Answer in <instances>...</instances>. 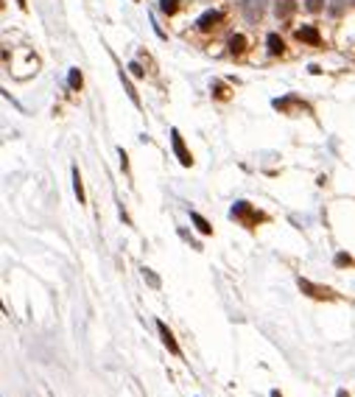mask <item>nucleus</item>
<instances>
[{
  "label": "nucleus",
  "instance_id": "obj_5",
  "mask_svg": "<svg viewBox=\"0 0 355 397\" xmlns=\"http://www.w3.org/2000/svg\"><path fill=\"white\" fill-rule=\"evenodd\" d=\"M157 330H160V338H163V344L171 350L174 355H182V350H179V344H176V338H174V333L168 330V325L165 322H157Z\"/></svg>",
  "mask_w": 355,
  "mask_h": 397
},
{
  "label": "nucleus",
  "instance_id": "obj_16",
  "mask_svg": "<svg viewBox=\"0 0 355 397\" xmlns=\"http://www.w3.org/2000/svg\"><path fill=\"white\" fill-rule=\"evenodd\" d=\"M129 70H132V76H137V78L145 76V70L140 67V62H132V65H129Z\"/></svg>",
  "mask_w": 355,
  "mask_h": 397
},
{
  "label": "nucleus",
  "instance_id": "obj_17",
  "mask_svg": "<svg viewBox=\"0 0 355 397\" xmlns=\"http://www.w3.org/2000/svg\"><path fill=\"white\" fill-rule=\"evenodd\" d=\"M308 12H322V0H308Z\"/></svg>",
  "mask_w": 355,
  "mask_h": 397
},
{
  "label": "nucleus",
  "instance_id": "obj_8",
  "mask_svg": "<svg viewBox=\"0 0 355 397\" xmlns=\"http://www.w3.org/2000/svg\"><path fill=\"white\" fill-rule=\"evenodd\" d=\"M266 45H269V54H271V56H280V54L285 51V42L280 39V34H269Z\"/></svg>",
  "mask_w": 355,
  "mask_h": 397
},
{
  "label": "nucleus",
  "instance_id": "obj_4",
  "mask_svg": "<svg viewBox=\"0 0 355 397\" xmlns=\"http://www.w3.org/2000/svg\"><path fill=\"white\" fill-rule=\"evenodd\" d=\"M221 20H224V14H221V12H216V9H210V12H205L199 20H196V25H199L201 31H213L218 23H221Z\"/></svg>",
  "mask_w": 355,
  "mask_h": 397
},
{
  "label": "nucleus",
  "instance_id": "obj_3",
  "mask_svg": "<svg viewBox=\"0 0 355 397\" xmlns=\"http://www.w3.org/2000/svg\"><path fill=\"white\" fill-rule=\"evenodd\" d=\"M299 288L305 291V294H311L313 300H330V296H333V291H330V288H322V285H313L311 280H302V277H299Z\"/></svg>",
  "mask_w": 355,
  "mask_h": 397
},
{
  "label": "nucleus",
  "instance_id": "obj_13",
  "mask_svg": "<svg viewBox=\"0 0 355 397\" xmlns=\"http://www.w3.org/2000/svg\"><path fill=\"white\" fill-rule=\"evenodd\" d=\"M67 81H70V87H73V90H78V87H81V81H84V78H81V73H78V67H73V70H70V76H67Z\"/></svg>",
  "mask_w": 355,
  "mask_h": 397
},
{
  "label": "nucleus",
  "instance_id": "obj_7",
  "mask_svg": "<svg viewBox=\"0 0 355 397\" xmlns=\"http://www.w3.org/2000/svg\"><path fill=\"white\" fill-rule=\"evenodd\" d=\"M294 9H296L294 0H277V3H274V14H277V17H291Z\"/></svg>",
  "mask_w": 355,
  "mask_h": 397
},
{
  "label": "nucleus",
  "instance_id": "obj_2",
  "mask_svg": "<svg viewBox=\"0 0 355 397\" xmlns=\"http://www.w3.org/2000/svg\"><path fill=\"white\" fill-rule=\"evenodd\" d=\"M171 143H174V151H176V157H179V163L185 165H193V157H190V151L185 148V143H182V134L176 132V129H171Z\"/></svg>",
  "mask_w": 355,
  "mask_h": 397
},
{
  "label": "nucleus",
  "instance_id": "obj_14",
  "mask_svg": "<svg viewBox=\"0 0 355 397\" xmlns=\"http://www.w3.org/2000/svg\"><path fill=\"white\" fill-rule=\"evenodd\" d=\"M143 277L148 280V285H151V288H160V277H157L151 269H143Z\"/></svg>",
  "mask_w": 355,
  "mask_h": 397
},
{
  "label": "nucleus",
  "instance_id": "obj_19",
  "mask_svg": "<svg viewBox=\"0 0 355 397\" xmlns=\"http://www.w3.org/2000/svg\"><path fill=\"white\" fill-rule=\"evenodd\" d=\"M271 397H283V394H280V391H277V389H274V391H271Z\"/></svg>",
  "mask_w": 355,
  "mask_h": 397
},
{
  "label": "nucleus",
  "instance_id": "obj_18",
  "mask_svg": "<svg viewBox=\"0 0 355 397\" xmlns=\"http://www.w3.org/2000/svg\"><path fill=\"white\" fill-rule=\"evenodd\" d=\"M341 3H344V0H333V6H330V12L336 14V17H338V14H341V9H344Z\"/></svg>",
  "mask_w": 355,
  "mask_h": 397
},
{
  "label": "nucleus",
  "instance_id": "obj_6",
  "mask_svg": "<svg viewBox=\"0 0 355 397\" xmlns=\"http://www.w3.org/2000/svg\"><path fill=\"white\" fill-rule=\"evenodd\" d=\"M296 39H299V42H308V45H319L322 42L319 31L313 28V25H302V28H296Z\"/></svg>",
  "mask_w": 355,
  "mask_h": 397
},
{
  "label": "nucleus",
  "instance_id": "obj_11",
  "mask_svg": "<svg viewBox=\"0 0 355 397\" xmlns=\"http://www.w3.org/2000/svg\"><path fill=\"white\" fill-rule=\"evenodd\" d=\"M229 51H232V54H243V51H246V36L235 34L232 39H229Z\"/></svg>",
  "mask_w": 355,
  "mask_h": 397
},
{
  "label": "nucleus",
  "instance_id": "obj_1",
  "mask_svg": "<svg viewBox=\"0 0 355 397\" xmlns=\"http://www.w3.org/2000/svg\"><path fill=\"white\" fill-rule=\"evenodd\" d=\"M229 216H232L235 221H241L243 227H255L258 221H263V216H260V213L255 210L249 202H235L232 210H229Z\"/></svg>",
  "mask_w": 355,
  "mask_h": 397
},
{
  "label": "nucleus",
  "instance_id": "obj_15",
  "mask_svg": "<svg viewBox=\"0 0 355 397\" xmlns=\"http://www.w3.org/2000/svg\"><path fill=\"white\" fill-rule=\"evenodd\" d=\"M336 266H352V258L347 252H338L336 255Z\"/></svg>",
  "mask_w": 355,
  "mask_h": 397
},
{
  "label": "nucleus",
  "instance_id": "obj_9",
  "mask_svg": "<svg viewBox=\"0 0 355 397\" xmlns=\"http://www.w3.org/2000/svg\"><path fill=\"white\" fill-rule=\"evenodd\" d=\"M190 221L196 224V229H199L201 235H210V232H213L210 221H207V218H201V216H199V213H196V210H190Z\"/></svg>",
  "mask_w": 355,
  "mask_h": 397
},
{
  "label": "nucleus",
  "instance_id": "obj_12",
  "mask_svg": "<svg viewBox=\"0 0 355 397\" xmlns=\"http://www.w3.org/2000/svg\"><path fill=\"white\" fill-rule=\"evenodd\" d=\"M179 9V0H160V12L163 14H176Z\"/></svg>",
  "mask_w": 355,
  "mask_h": 397
},
{
  "label": "nucleus",
  "instance_id": "obj_10",
  "mask_svg": "<svg viewBox=\"0 0 355 397\" xmlns=\"http://www.w3.org/2000/svg\"><path fill=\"white\" fill-rule=\"evenodd\" d=\"M73 190H76V196H78V205H84V185H81L78 168H73Z\"/></svg>",
  "mask_w": 355,
  "mask_h": 397
},
{
  "label": "nucleus",
  "instance_id": "obj_20",
  "mask_svg": "<svg viewBox=\"0 0 355 397\" xmlns=\"http://www.w3.org/2000/svg\"><path fill=\"white\" fill-rule=\"evenodd\" d=\"M17 6H20V9H25V0H17Z\"/></svg>",
  "mask_w": 355,
  "mask_h": 397
}]
</instances>
